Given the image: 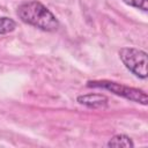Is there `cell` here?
Here are the masks:
<instances>
[{
  "label": "cell",
  "mask_w": 148,
  "mask_h": 148,
  "mask_svg": "<svg viewBox=\"0 0 148 148\" xmlns=\"http://www.w3.org/2000/svg\"><path fill=\"white\" fill-rule=\"evenodd\" d=\"M16 13L22 22L43 31L51 32L59 28V21L53 15V13L37 0L21 3L17 7Z\"/></svg>",
  "instance_id": "6da1fadb"
},
{
  "label": "cell",
  "mask_w": 148,
  "mask_h": 148,
  "mask_svg": "<svg viewBox=\"0 0 148 148\" xmlns=\"http://www.w3.org/2000/svg\"><path fill=\"white\" fill-rule=\"evenodd\" d=\"M87 87L89 88H99V89H105L114 95L121 96L126 99H130L135 103H140L142 105H147L148 103V97L147 94L138 88L133 87H127L121 83H117L113 81H108V80H99V81H88Z\"/></svg>",
  "instance_id": "7a4b0ae2"
},
{
  "label": "cell",
  "mask_w": 148,
  "mask_h": 148,
  "mask_svg": "<svg viewBox=\"0 0 148 148\" xmlns=\"http://www.w3.org/2000/svg\"><path fill=\"white\" fill-rule=\"evenodd\" d=\"M119 58L125 67L140 79H147V53L135 47H123Z\"/></svg>",
  "instance_id": "3957f363"
},
{
  "label": "cell",
  "mask_w": 148,
  "mask_h": 148,
  "mask_svg": "<svg viewBox=\"0 0 148 148\" xmlns=\"http://www.w3.org/2000/svg\"><path fill=\"white\" fill-rule=\"evenodd\" d=\"M77 102L82 105H86L88 108L98 109L104 108L108 104V97L102 94H87V95H80L77 96Z\"/></svg>",
  "instance_id": "277c9868"
},
{
  "label": "cell",
  "mask_w": 148,
  "mask_h": 148,
  "mask_svg": "<svg viewBox=\"0 0 148 148\" xmlns=\"http://www.w3.org/2000/svg\"><path fill=\"white\" fill-rule=\"evenodd\" d=\"M108 147H124V148H132L134 147V143L132 141V139L125 134H117L114 136H112L109 142H108Z\"/></svg>",
  "instance_id": "5b68a950"
},
{
  "label": "cell",
  "mask_w": 148,
  "mask_h": 148,
  "mask_svg": "<svg viewBox=\"0 0 148 148\" xmlns=\"http://www.w3.org/2000/svg\"><path fill=\"white\" fill-rule=\"evenodd\" d=\"M16 28V22L9 17H0V35L12 32Z\"/></svg>",
  "instance_id": "8992f818"
},
{
  "label": "cell",
  "mask_w": 148,
  "mask_h": 148,
  "mask_svg": "<svg viewBox=\"0 0 148 148\" xmlns=\"http://www.w3.org/2000/svg\"><path fill=\"white\" fill-rule=\"evenodd\" d=\"M123 2H125L128 6L139 8L143 12L148 10V0H123Z\"/></svg>",
  "instance_id": "52a82bcc"
}]
</instances>
